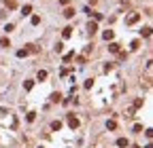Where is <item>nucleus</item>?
<instances>
[{"mask_svg":"<svg viewBox=\"0 0 153 148\" xmlns=\"http://www.w3.org/2000/svg\"><path fill=\"white\" fill-rule=\"evenodd\" d=\"M128 144H130V142H128L126 138H119V140H117V146H119V148H128Z\"/></svg>","mask_w":153,"mask_h":148,"instance_id":"nucleus-4","label":"nucleus"},{"mask_svg":"<svg viewBox=\"0 0 153 148\" xmlns=\"http://www.w3.org/2000/svg\"><path fill=\"white\" fill-rule=\"evenodd\" d=\"M68 125H70V129H76L79 127V119L72 117V114H68Z\"/></svg>","mask_w":153,"mask_h":148,"instance_id":"nucleus-2","label":"nucleus"},{"mask_svg":"<svg viewBox=\"0 0 153 148\" xmlns=\"http://www.w3.org/2000/svg\"><path fill=\"white\" fill-rule=\"evenodd\" d=\"M62 36H64V38H70V36H72V28H64V30H62Z\"/></svg>","mask_w":153,"mask_h":148,"instance_id":"nucleus-8","label":"nucleus"},{"mask_svg":"<svg viewBox=\"0 0 153 148\" xmlns=\"http://www.w3.org/2000/svg\"><path fill=\"white\" fill-rule=\"evenodd\" d=\"M87 30L91 32V34H94V32L98 30V23H96V21H89V23H87Z\"/></svg>","mask_w":153,"mask_h":148,"instance_id":"nucleus-7","label":"nucleus"},{"mask_svg":"<svg viewBox=\"0 0 153 148\" xmlns=\"http://www.w3.org/2000/svg\"><path fill=\"white\" fill-rule=\"evenodd\" d=\"M106 129H109V131H115V129H117V123H115V121H106Z\"/></svg>","mask_w":153,"mask_h":148,"instance_id":"nucleus-11","label":"nucleus"},{"mask_svg":"<svg viewBox=\"0 0 153 148\" xmlns=\"http://www.w3.org/2000/svg\"><path fill=\"white\" fill-rule=\"evenodd\" d=\"M113 36H115V34H113V30H106L104 34H102V38H104V40H113Z\"/></svg>","mask_w":153,"mask_h":148,"instance_id":"nucleus-6","label":"nucleus"},{"mask_svg":"<svg viewBox=\"0 0 153 148\" xmlns=\"http://www.w3.org/2000/svg\"><path fill=\"white\" fill-rule=\"evenodd\" d=\"M68 2H70V0H60V4H64V7H66Z\"/></svg>","mask_w":153,"mask_h":148,"instance_id":"nucleus-26","label":"nucleus"},{"mask_svg":"<svg viewBox=\"0 0 153 148\" xmlns=\"http://www.w3.org/2000/svg\"><path fill=\"white\" fill-rule=\"evenodd\" d=\"M34 119H36V112H28V117H26V121H28V123H32Z\"/></svg>","mask_w":153,"mask_h":148,"instance_id":"nucleus-15","label":"nucleus"},{"mask_svg":"<svg viewBox=\"0 0 153 148\" xmlns=\"http://www.w3.org/2000/svg\"><path fill=\"white\" fill-rule=\"evenodd\" d=\"M72 57H74V51H70V53H66V55H64V61H70Z\"/></svg>","mask_w":153,"mask_h":148,"instance_id":"nucleus-19","label":"nucleus"},{"mask_svg":"<svg viewBox=\"0 0 153 148\" xmlns=\"http://www.w3.org/2000/svg\"><path fill=\"white\" fill-rule=\"evenodd\" d=\"M60 97H62L60 93H53V95H51V102H60Z\"/></svg>","mask_w":153,"mask_h":148,"instance_id":"nucleus-23","label":"nucleus"},{"mask_svg":"<svg viewBox=\"0 0 153 148\" xmlns=\"http://www.w3.org/2000/svg\"><path fill=\"white\" fill-rule=\"evenodd\" d=\"M40 23V17H38V15H34V17H32V25H38Z\"/></svg>","mask_w":153,"mask_h":148,"instance_id":"nucleus-21","label":"nucleus"},{"mask_svg":"<svg viewBox=\"0 0 153 148\" xmlns=\"http://www.w3.org/2000/svg\"><path fill=\"white\" fill-rule=\"evenodd\" d=\"M7 7H9V9H17V2H15V0H9Z\"/></svg>","mask_w":153,"mask_h":148,"instance_id":"nucleus-20","label":"nucleus"},{"mask_svg":"<svg viewBox=\"0 0 153 148\" xmlns=\"http://www.w3.org/2000/svg\"><path fill=\"white\" fill-rule=\"evenodd\" d=\"M62 49H64V44H62V42H57V44H55V51H57V53H62Z\"/></svg>","mask_w":153,"mask_h":148,"instance_id":"nucleus-25","label":"nucleus"},{"mask_svg":"<svg viewBox=\"0 0 153 148\" xmlns=\"http://www.w3.org/2000/svg\"><path fill=\"white\" fill-rule=\"evenodd\" d=\"M140 36H145V38H149V36H151V28H149V25L140 30Z\"/></svg>","mask_w":153,"mask_h":148,"instance_id":"nucleus-9","label":"nucleus"},{"mask_svg":"<svg viewBox=\"0 0 153 148\" xmlns=\"http://www.w3.org/2000/svg\"><path fill=\"white\" fill-rule=\"evenodd\" d=\"M64 17H66V19H72V17H74V9H70V7L64 9Z\"/></svg>","mask_w":153,"mask_h":148,"instance_id":"nucleus-3","label":"nucleus"},{"mask_svg":"<svg viewBox=\"0 0 153 148\" xmlns=\"http://www.w3.org/2000/svg\"><path fill=\"white\" fill-rule=\"evenodd\" d=\"M30 13H32V7H30V4H26V7L21 9V15H30Z\"/></svg>","mask_w":153,"mask_h":148,"instance_id":"nucleus-14","label":"nucleus"},{"mask_svg":"<svg viewBox=\"0 0 153 148\" xmlns=\"http://www.w3.org/2000/svg\"><path fill=\"white\" fill-rule=\"evenodd\" d=\"M138 44H140V42H138V40H134V42H132V44H130V49H132V51H136V49H138Z\"/></svg>","mask_w":153,"mask_h":148,"instance_id":"nucleus-22","label":"nucleus"},{"mask_svg":"<svg viewBox=\"0 0 153 148\" xmlns=\"http://www.w3.org/2000/svg\"><path fill=\"white\" fill-rule=\"evenodd\" d=\"M32 87H34V80H26V83H23V89H26V91H30Z\"/></svg>","mask_w":153,"mask_h":148,"instance_id":"nucleus-13","label":"nucleus"},{"mask_svg":"<svg viewBox=\"0 0 153 148\" xmlns=\"http://www.w3.org/2000/svg\"><path fill=\"white\" fill-rule=\"evenodd\" d=\"M62 129V121H53L51 123V131H60Z\"/></svg>","mask_w":153,"mask_h":148,"instance_id":"nucleus-5","label":"nucleus"},{"mask_svg":"<svg viewBox=\"0 0 153 148\" xmlns=\"http://www.w3.org/2000/svg\"><path fill=\"white\" fill-rule=\"evenodd\" d=\"M13 30H15L13 23H7V25H4V32H7V34H9V32H13Z\"/></svg>","mask_w":153,"mask_h":148,"instance_id":"nucleus-18","label":"nucleus"},{"mask_svg":"<svg viewBox=\"0 0 153 148\" xmlns=\"http://www.w3.org/2000/svg\"><path fill=\"white\" fill-rule=\"evenodd\" d=\"M0 47H2V49L11 47V40H9V38H0Z\"/></svg>","mask_w":153,"mask_h":148,"instance_id":"nucleus-12","label":"nucleus"},{"mask_svg":"<svg viewBox=\"0 0 153 148\" xmlns=\"http://www.w3.org/2000/svg\"><path fill=\"white\" fill-rule=\"evenodd\" d=\"M28 55V49H19V51H17V57H26Z\"/></svg>","mask_w":153,"mask_h":148,"instance_id":"nucleus-16","label":"nucleus"},{"mask_svg":"<svg viewBox=\"0 0 153 148\" xmlns=\"http://www.w3.org/2000/svg\"><path fill=\"white\" fill-rule=\"evenodd\" d=\"M45 78H47V72H45V70H38V80H45Z\"/></svg>","mask_w":153,"mask_h":148,"instance_id":"nucleus-17","label":"nucleus"},{"mask_svg":"<svg viewBox=\"0 0 153 148\" xmlns=\"http://www.w3.org/2000/svg\"><path fill=\"white\" fill-rule=\"evenodd\" d=\"M138 19H140V13H132L130 17L126 19V23H128V25H132V23H136V21H138Z\"/></svg>","mask_w":153,"mask_h":148,"instance_id":"nucleus-1","label":"nucleus"},{"mask_svg":"<svg viewBox=\"0 0 153 148\" xmlns=\"http://www.w3.org/2000/svg\"><path fill=\"white\" fill-rule=\"evenodd\" d=\"M143 106V100H140V97H138V100H134V108H140Z\"/></svg>","mask_w":153,"mask_h":148,"instance_id":"nucleus-24","label":"nucleus"},{"mask_svg":"<svg viewBox=\"0 0 153 148\" xmlns=\"http://www.w3.org/2000/svg\"><path fill=\"white\" fill-rule=\"evenodd\" d=\"M109 51H111V53H119V44H117V42H111V44H109Z\"/></svg>","mask_w":153,"mask_h":148,"instance_id":"nucleus-10","label":"nucleus"}]
</instances>
